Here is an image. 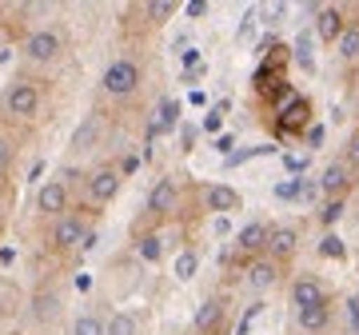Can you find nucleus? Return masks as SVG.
I'll return each instance as SVG.
<instances>
[{
	"label": "nucleus",
	"mask_w": 359,
	"mask_h": 335,
	"mask_svg": "<svg viewBox=\"0 0 359 335\" xmlns=\"http://www.w3.org/2000/svg\"><path fill=\"white\" fill-rule=\"evenodd\" d=\"M140 84H144V68H140V60H132V56H116L100 76V92L108 100H128V96L140 92Z\"/></svg>",
	"instance_id": "f257e3e1"
},
{
	"label": "nucleus",
	"mask_w": 359,
	"mask_h": 335,
	"mask_svg": "<svg viewBox=\"0 0 359 335\" xmlns=\"http://www.w3.org/2000/svg\"><path fill=\"white\" fill-rule=\"evenodd\" d=\"M40 104H44V92H40L36 80H13L8 88H4V100H0V108H4V116L20 120V124H28V120L40 116Z\"/></svg>",
	"instance_id": "f03ea898"
},
{
	"label": "nucleus",
	"mask_w": 359,
	"mask_h": 335,
	"mask_svg": "<svg viewBox=\"0 0 359 335\" xmlns=\"http://www.w3.org/2000/svg\"><path fill=\"white\" fill-rule=\"evenodd\" d=\"M92 228H88V219L84 216H60L56 224H52V252H60V256H68V252H84V247H92Z\"/></svg>",
	"instance_id": "7ed1b4c3"
},
{
	"label": "nucleus",
	"mask_w": 359,
	"mask_h": 335,
	"mask_svg": "<svg viewBox=\"0 0 359 335\" xmlns=\"http://www.w3.org/2000/svg\"><path fill=\"white\" fill-rule=\"evenodd\" d=\"M28 64H56L60 60V52H65V36L56 32V28H32L20 44Z\"/></svg>",
	"instance_id": "20e7f679"
},
{
	"label": "nucleus",
	"mask_w": 359,
	"mask_h": 335,
	"mask_svg": "<svg viewBox=\"0 0 359 335\" xmlns=\"http://www.w3.org/2000/svg\"><path fill=\"white\" fill-rule=\"evenodd\" d=\"M120 184H124V176H120V168H116V164H100V168H92V172H88V180H84L88 204H92V207L112 204L116 196H120Z\"/></svg>",
	"instance_id": "39448f33"
},
{
	"label": "nucleus",
	"mask_w": 359,
	"mask_h": 335,
	"mask_svg": "<svg viewBox=\"0 0 359 335\" xmlns=\"http://www.w3.org/2000/svg\"><path fill=\"white\" fill-rule=\"evenodd\" d=\"M304 244V232L295 228V224H271V235H268V247H264V256L276 259V264H292L295 252Z\"/></svg>",
	"instance_id": "423d86ee"
},
{
	"label": "nucleus",
	"mask_w": 359,
	"mask_h": 335,
	"mask_svg": "<svg viewBox=\"0 0 359 335\" xmlns=\"http://www.w3.org/2000/svg\"><path fill=\"white\" fill-rule=\"evenodd\" d=\"M287 299H292V311L323 308V303H332V296H327L323 280H316V275H295L292 284H287Z\"/></svg>",
	"instance_id": "0eeeda50"
},
{
	"label": "nucleus",
	"mask_w": 359,
	"mask_h": 335,
	"mask_svg": "<svg viewBox=\"0 0 359 335\" xmlns=\"http://www.w3.org/2000/svg\"><path fill=\"white\" fill-rule=\"evenodd\" d=\"M180 212V180L176 176H160L148 192V216L152 219H168Z\"/></svg>",
	"instance_id": "6e6552de"
},
{
	"label": "nucleus",
	"mask_w": 359,
	"mask_h": 335,
	"mask_svg": "<svg viewBox=\"0 0 359 335\" xmlns=\"http://www.w3.org/2000/svg\"><path fill=\"white\" fill-rule=\"evenodd\" d=\"M351 184H355V168L347 164V160H332V164L320 172V192L327 200H344L351 192Z\"/></svg>",
	"instance_id": "1a4fd4ad"
},
{
	"label": "nucleus",
	"mask_w": 359,
	"mask_h": 335,
	"mask_svg": "<svg viewBox=\"0 0 359 335\" xmlns=\"http://www.w3.org/2000/svg\"><path fill=\"white\" fill-rule=\"evenodd\" d=\"M68 204H72V196H68L65 180H44L36 188V212L40 216L60 219V216H68Z\"/></svg>",
	"instance_id": "9d476101"
},
{
	"label": "nucleus",
	"mask_w": 359,
	"mask_h": 335,
	"mask_svg": "<svg viewBox=\"0 0 359 335\" xmlns=\"http://www.w3.org/2000/svg\"><path fill=\"white\" fill-rule=\"evenodd\" d=\"M280 280H283V268L276 264V259H268V256L248 259L244 284L252 287V292H271V287H280Z\"/></svg>",
	"instance_id": "9b49d317"
},
{
	"label": "nucleus",
	"mask_w": 359,
	"mask_h": 335,
	"mask_svg": "<svg viewBox=\"0 0 359 335\" xmlns=\"http://www.w3.org/2000/svg\"><path fill=\"white\" fill-rule=\"evenodd\" d=\"M268 235H271V224H268V219H248L244 228L236 232V252H240V256H248V259L264 256Z\"/></svg>",
	"instance_id": "f8f14e48"
},
{
	"label": "nucleus",
	"mask_w": 359,
	"mask_h": 335,
	"mask_svg": "<svg viewBox=\"0 0 359 335\" xmlns=\"http://www.w3.org/2000/svg\"><path fill=\"white\" fill-rule=\"evenodd\" d=\"M224 320H228V299L224 296H208L204 303H200V311H196L192 327L200 335H216L219 327H224Z\"/></svg>",
	"instance_id": "ddd939ff"
},
{
	"label": "nucleus",
	"mask_w": 359,
	"mask_h": 335,
	"mask_svg": "<svg viewBox=\"0 0 359 335\" xmlns=\"http://www.w3.org/2000/svg\"><path fill=\"white\" fill-rule=\"evenodd\" d=\"M344 28H347V13L339 8V4L316 8V36H320L323 44H335V40L344 36Z\"/></svg>",
	"instance_id": "4468645a"
},
{
	"label": "nucleus",
	"mask_w": 359,
	"mask_h": 335,
	"mask_svg": "<svg viewBox=\"0 0 359 335\" xmlns=\"http://www.w3.org/2000/svg\"><path fill=\"white\" fill-rule=\"evenodd\" d=\"M204 207L216 212V216H228V212H240V207H244V196L236 192L231 184H208L204 188Z\"/></svg>",
	"instance_id": "2eb2a0df"
},
{
	"label": "nucleus",
	"mask_w": 359,
	"mask_h": 335,
	"mask_svg": "<svg viewBox=\"0 0 359 335\" xmlns=\"http://www.w3.org/2000/svg\"><path fill=\"white\" fill-rule=\"evenodd\" d=\"M335 60H339L347 72H355L359 68V20H347L344 36L335 40Z\"/></svg>",
	"instance_id": "dca6fc26"
},
{
	"label": "nucleus",
	"mask_w": 359,
	"mask_h": 335,
	"mask_svg": "<svg viewBox=\"0 0 359 335\" xmlns=\"http://www.w3.org/2000/svg\"><path fill=\"white\" fill-rule=\"evenodd\" d=\"M295 323H299V331L323 335L327 327H332V303H323V308H304V311H295Z\"/></svg>",
	"instance_id": "f3484780"
},
{
	"label": "nucleus",
	"mask_w": 359,
	"mask_h": 335,
	"mask_svg": "<svg viewBox=\"0 0 359 335\" xmlns=\"http://www.w3.org/2000/svg\"><path fill=\"white\" fill-rule=\"evenodd\" d=\"M104 335H140V315L136 311H116L104 327Z\"/></svg>",
	"instance_id": "a211bd4d"
},
{
	"label": "nucleus",
	"mask_w": 359,
	"mask_h": 335,
	"mask_svg": "<svg viewBox=\"0 0 359 335\" xmlns=\"http://www.w3.org/2000/svg\"><path fill=\"white\" fill-rule=\"evenodd\" d=\"M100 124H104L100 112H92V116L76 128V136H72V148H80V152H84V148H92V144L100 140Z\"/></svg>",
	"instance_id": "6ab92c4d"
},
{
	"label": "nucleus",
	"mask_w": 359,
	"mask_h": 335,
	"mask_svg": "<svg viewBox=\"0 0 359 335\" xmlns=\"http://www.w3.org/2000/svg\"><path fill=\"white\" fill-rule=\"evenodd\" d=\"M172 271H176L180 284H188V280H196V271H200V256H196L192 247H184L176 256V264H172Z\"/></svg>",
	"instance_id": "aec40b11"
},
{
	"label": "nucleus",
	"mask_w": 359,
	"mask_h": 335,
	"mask_svg": "<svg viewBox=\"0 0 359 335\" xmlns=\"http://www.w3.org/2000/svg\"><path fill=\"white\" fill-rule=\"evenodd\" d=\"M176 13H180L176 0H148V4H144V16H148L152 25H168Z\"/></svg>",
	"instance_id": "412c9836"
},
{
	"label": "nucleus",
	"mask_w": 359,
	"mask_h": 335,
	"mask_svg": "<svg viewBox=\"0 0 359 335\" xmlns=\"http://www.w3.org/2000/svg\"><path fill=\"white\" fill-rule=\"evenodd\" d=\"M56 311H60V296H36V303H32V320L36 323H48V320H56Z\"/></svg>",
	"instance_id": "4be33fe9"
},
{
	"label": "nucleus",
	"mask_w": 359,
	"mask_h": 335,
	"mask_svg": "<svg viewBox=\"0 0 359 335\" xmlns=\"http://www.w3.org/2000/svg\"><path fill=\"white\" fill-rule=\"evenodd\" d=\"M104 327H108V320H100L96 311H84V315H76V323H72V335H104Z\"/></svg>",
	"instance_id": "5701e85b"
},
{
	"label": "nucleus",
	"mask_w": 359,
	"mask_h": 335,
	"mask_svg": "<svg viewBox=\"0 0 359 335\" xmlns=\"http://www.w3.org/2000/svg\"><path fill=\"white\" fill-rule=\"evenodd\" d=\"M136 256H140L144 264H160V259H164V244H160V235H140Z\"/></svg>",
	"instance_id": "b1692460"
},
{
	"label": "nucleus",
	"mask_w": 359,
	"mask_h": 335,
	"mask_svg": "<svg viewBox=\"0 0 359 335\" xmlns=\"http://www.w3.org/2000/svg\"><path fill=\"white\" fill-rule=\"evenodd\" d=\"M339 216H344V200H327V204H323V212H320V224H323V228H332Z\"/></svg>",
	"instance_id": "393cba45"
},
{
	"label": "nucleus",
	"mask_w": 359,
	"mask_h": 335,
	"mask_svg": "<svg viewBox=\"0 0 359 335\" xmlns=\"http://www.w3.org/2000/svg\"><path fill=\"white\" fill-rule=\"evenodd\" d=\"M13 156H16V144L8 140V136H4V132H0V176H4V172H8V164H13Z\"/></svg>",
	"instance_id": "a878e982"
},
{
	"label": "nucleus",
	"mask_w": 359,
	"mask_h": 335,
	"mask_svg": "<svg viewBox=\"0 0 359 335\" xmlns=\"http://www.w3.org/2000/svg\"><path fill=\"white\" fill-rule=\"evenodd\" d=\"M176 112H180L176 104L164 100V104H160V120H156V128H172V124H176Z\"/></svg>",
	"instance_id": "bb28decb"
},
{
	"label": "nucleus",
	"mask_w": 359,
	"mask_h": 335,
	"mask_svg": "<svg viewBox=\"0 0 359 335\" xmlns=\"http://www.w3.org/2000/svg\"><path fill=\"white\" fill-rule=\"evenodd\" d=\"M320 252H323V256H332V259H344V240H339V235H323Z\"/></svg>",
	"instance_id": "cd10ccee"
},
{
	"label": "nucleus",
	"mask_w": 359,
	"mask_h": 335,
	"mask_svg": "<svg viewBox=\"0 0 359 335\" xmlns=\"http://www.w3.org/2000/svg\"><path fill=\"white\" fill-rule=\"evenodd\" d=\"M295 60H299L304 68L316 64V60H311V48H308V36H299V40H295Z\"/></svg>",
	"instance_id": "c85d7f7f"
},
{
	"label": "nucleus",
	"mask_w": 359,
	"mask_h": 335,
	"mask_svg": "<svg viewBox=\"0 0 359 335\" xmlns=\"http://www.w3.org/2000/svg\"><path fill=\"white\" fill-rule=\"evenodd\" d=\"M344 160H347L351 168H359V128L351 132V140H347V152H344Z\"/></svg>",
	"instance_id": "c756f323"
},
{
	"label": "nucleus",
	"mask_w": 359,
	"mask_h": 335,
	"mask_svg": "<svg viewBox=\"0 0 359 335\" xmlns=\"http://www.w3.org/2000/svg\"><path fill=\"white\" fill-rule=\"evenodd\" d=\"M347 311H351V323H355V331H359V296L347 299Z\"/></svg>",
	"instance_id": "7c9ffc66"
},
{
	"label": "nucleus",
	"mask_w": 359,
	"mask_h": 335,
	"mask_svg": "<svg viewBox=\"0 0 359 335\" xmlns=\"http://www.w3.org/2000/svg\"><path fill=\"white\" fill-rule=\"evenodd\" d=\"M0 40H4V28H0Z\"/></svg>",
	"instance_id": "2f4dec72"
},
{
	"label": "nucleus",
	"mask_w": 359,
	"mask_h": 335,
	"mask_svg": "<svg viewBox=\"0 0 359 335\" xmlns=\"http://www.w3.org/2000/svg\"><path fill=\"white\" fill-rule=\"evenodd\" d=\"M355 100H359V88H355Z\"/></svg>",
	"instance_id": "473e14b6"
}]
</instances>
